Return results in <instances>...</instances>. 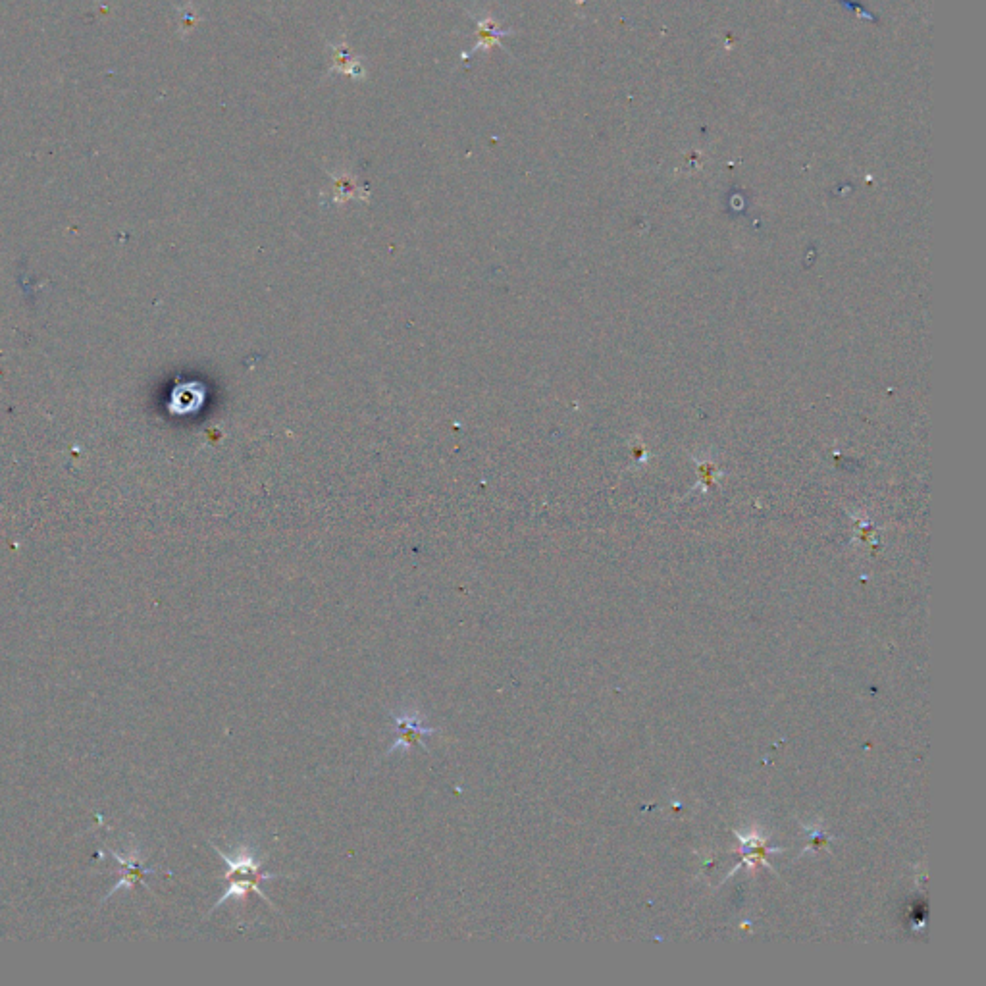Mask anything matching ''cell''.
<instances>
[{
	"label": "cell",
	"instance_id": "obj_1",
	"mask_svg": "<svg viewBox=\"0 0 986 986\" xmlns=\"http://www.w3.org/2000/svg\"><path fill=\"white\" fill-rule=\"evenodd\" d=\"M214 852L218 856L222 857V861L226 863V879H228V888L226 892L218 898V902L214 904V909L220 908L224 902H230V900H241L245 898L249 892H255L257 896H260L264 902H268L272 909L278 908L274 906V902L260 890V883L264 881H274V879H284V875H272V873H266L262 871V861H260L257 854H253L249 848L241 846L239 850H235L234 856L226 854L222 848L214 846Z\"/></svg>",
	"mask_w": 986,
	"mask_h": 986
},
{
	"label": "cell",
	"instance_id": "obj_2",
	"mask_svg": "<svg viewBox=\"0 0 986 986\" xmlns=\"http://www.w3.org/2000/svg\"><path fill=\"white\" fill-rule=\"evenodd\" d=\"M393 725H395V742L391 744L390 750L386 755L393 752H407L413 746H424V738L430 734H436L440 728L426 727L424 717L420 711H403V713H393Z\"/></svg>",
	"mask_w": 986,
	"mask_h": 986
},
{
	"label": "cell",
	"instance_id": "obj_3",
	"mask_svg": "<svg viewBox=\"0 0 986 986\" xmlns=\"http://www.w3.org/2000/svg\"><path fill=\"white\" fill-rule=\"evenodd\" d=\"M108 852L112 854V857L118 863V867H120V881L104 896L103 902H106L108 898H112L118 890H124V888L130 890L135 884L147 886L145 877L147 875H155L156 873L155 869L145 867V859H143V854H141V848L139 846H131L130 850L124 852V854L122 852H116V850H108Z\"/></svg>",
	"mask_w": 986,
	"mask_h": 986
},
{
	"label": "cell",
	"instance_id": "obj_4",
	"mask_svg": "<svg viewBox=\"0 0 986 986\" xmlns=\"http://www.w3.org/2000/svg\"><path fill=\"white\" fill-rule=\"evenodd\" d=\"M480 35H482V39H480L478 49H490L493 41L503 33L499 31V27L493 26L492 20H484V22H480Z\"/></svg>",
	"mask_w": 986,
	"mask_h": 986
}]
</instances>
